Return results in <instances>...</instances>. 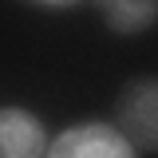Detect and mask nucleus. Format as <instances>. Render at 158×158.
I'll return each instance as SVG.
<instances>
[{"mask_svg":"<svg viewBox=\"0 0 158 158\" xmlns=\"http://www.w3.org/2000/svg\"><path fill=\"white\" fill-rule=\"evenodd\" d=\"M115 127L135 142V150L158 154V75L123 83L115 103Z\"/></svg>","mask_w":158,"mask_h":158,"instance_id":"1","label":"nucleus"},{"mask_svg":"<svg viewBox=\"0 0 158 158\" xmlns=\"http://www.w3.org/2000/svg\"><path fill=\"white\" fill-rule=\"evenodd\" d=\"M48 158H138L135 142L118 131L115 123H103V118H83L63 127L52 146Z\"/></svg>","mask_w":158,"mask_h":158,"instance_id":"2","label":"nucleus"},{"mask_svg":"<svg viewBox=\"0 0 158 158\" xmlns=\"http://www.w3.org/2000/svg\"><path fill=\"white\" fill-rule=\"evenodd\" d=\"M48 131L32 111L4 107L0 111V158H48Z\"/></svg>","mask_w":158,"mask_h":158,"instance_id":"3","label":"nucleus"},{"mask_svg":"<svg viewBox=\"0 0 158 158\" xmlns=\"http://www.w3.org/2000/svg\"><path fill=\"white\" fill-rule=\"evenodd\" d=\"M99 12L115 36H138L154 24L158 4L154 0H111V4H99Z\"/></svg>","mask_w":158,"mask_h":158,"instance_id":"4","label":"nucleus"}]
</instances>
